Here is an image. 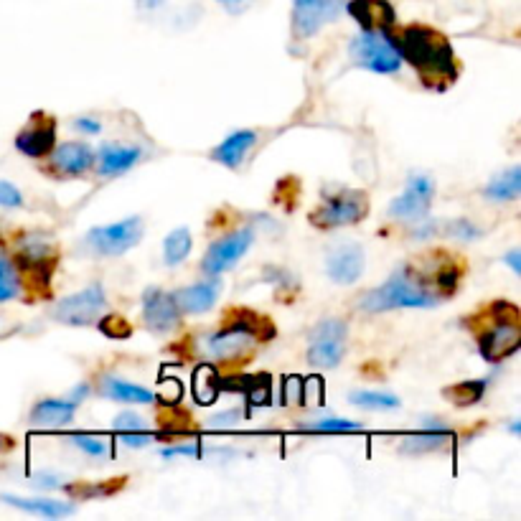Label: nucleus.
I'll return each instance as SVG.
<instances>
[{
  "label": "nucleus",
  "mask_w": 521,
  "mask_h": 521,
  "mask_svg": "<svg viewBox=\"0 0 521 521\" xmlns=\"http://www.w3.org/2000/svg\"><path fill=\"white\" fill-rule=\"evenodd\" d=\"M435 196V181L430 176H422V173H412L410 181H407V189L402 191V196L389 204V219L402 224H417L425 217H430V206H433Z\"/></svg>",
  "instance_id": "9"
},
{
  "label": "nucleus",
  "mask_w": 521,
  "mask_h": 521,
  "mask_svg": "<svg viewBox=\"0 0 521 521\" xmlns=\"http://www.w3.org/2000/svg\"><path fill=\"white\" fill-rule=\"evenodd\" d=\"M100 394L105 400L112 402H125V405H153L156 402V394L150 389L140 387V384L125 382L120 377H105L100 382Z\"/></svg>",
  "instance_id": "22"
},
{
  "label": "nucleus",
  "mask_w": 521,
  "mask_h": 521,
  "mask_svg": "<svg viewBox=\"0 0 521 521\" xmlns=\"http://www.w3.org/2000/svg\"><path fill=\"white\" fill-rule=\"evenodd\" d=\"M346 0H293V31L298 39H311L326 23L336 21Z\"/></svg>",
  "instance_id": "11"
},
{
  "label": "nucleus",
  "mask_w": 521,
  "mask_h": 521,
  "mask_svg": "<svg viewBox=\"0 0 521 521\" xmlns=\"http://www.w3.org/2000/svg\"><path fill=\"white\" fill-rule=\"evenodd\" d=\"M486 379H471V382L453 384V387L445 389V397L453 402L455 407H471L476 402H481L483 392H486Z\"/></svg>",
  "instance_id": "28"
},
{
  "label": "nucleus",
  "mask_w": 521,
  "mask_h": 521,
  "mask_svg": "<svg viewBox=\"0 0 521 521\" xmlns=\"http://www.w3.org/2000/svg\"><path fill=\"white\" fill-rule=\"evenodd\" d=\"M173 455H191V458H201L204 450H201L196 443L194 445H173V448L163 450V458H173Z\"/></svg>",
  "instance_id": "40"
},
{
  "label": "nucleus",
  "mask_w": 521,
  "mask_h": 521,
  "mask_svg": "<svg viewBox=\"0 0 521 521\" xmlns=\"http://www.w3.org/2000/svg\"><path fill=\"white\" fill-rule=\"evenodd\" d=\"M239 420H242V412H239V410L217 412V415H214V417H209V427H217V430H224V427H234Z\"/></svg>",
  "instance_id": "38"
},
{
  "label": "nucleus",
  "mask_w": 521,
  "mask_h": 521,
  "mask_svg": "<svg viewBox=\"0 0 521 521\" xmlns=\"http://www.w3.org/2000/svg\"><path fill=\"white\" fill-rule=\"evenodd\" d=\"M438 295L430 293L425 285L420 283V275L410 270V267H400L389 275V280L379 288L369 290L361 298V311L366 313H384L397 311V308H433L438 303Z\"/></svg>",
  "instance_id": "2"
},
{
  "label": "nucleus",
  "mask_w": 521,
  "mask_h": 521,
  "mask_svg": "<svg viewBox=\"0 0 521 521\" xmlns=\"http://www.w3.org/2000/svg\"><path fill=\"white\" fill-rule=\"evenodd\" d=\"M89 392H92V387H89L87 382H82V384H77V387L72 389V394H69V400L77 402V405H79V402H82Z\"/></svg>",
  "instance_id": "43"
},
{
  "label": "nucleus",
  "mask_w": 521,
  "mask_h": 521,
  "mask_svg": "<svg viewBox=\"0 0 521 521\" xmlns=\"http://www.w3.org/2000/svg\"><path fill=\"white\" fill-rule=\"evenodd\" d=\"M219 293H222V278H219V275H209V278L201 280V283L186 285V288L176 290L173 300H176L181 316H199V313H206L214 308Z\"/></svg>",
  "instance_id": "16"
},
{
  "label": "nucleus",
  "mask_w": 521,
  "mask_h": 521,
  "mask_svg": "<svg viewBox=\"0 0 521 521\" xmlns=\"http://www.w3.org/2000/svg\"><path fill=\"white\" fill-rule=\"evenodd\" d=\"M366 214H369V196L364 191L344 189L339 194L326 196L323 204L311 214V222L321 229H341L364 222Z\"/></svg>",
  "instance_id": "5"
},
{
  "label": "nucleus",
  "mask_w": 521,
  "mask_h": 521,
  "mask_svg": "<svg viewBox=\"0 0 521 521\" xmlns=\"http://www.w3.org/2000/svg\"><path fill=\"white\" fill-rule=\"evenodd\" d=\"M450 440H453V430H450L448 425H443V422H435V420H427L420 433H412L402 440L400 450L407 455L433 453V450L445 448Z\"/></svg>",
  "instance_id": "19"
},
{
  "label": "nucleus",
  "mask_w": 521,
  "mask_h": 521,
  "mask_svg": "<svg viewBox=\"0 0 521 521\" xmlns=\"http://www.w3.org/2000/svg\"><path fill=\"white\" fill-rule=\"evenodd\" d=\"M252 242H255V229H237V232L227 234V237L211 244L209 250H206L201 267H204L206 275H222V272L232 270V267L247 255Z\"/></svg>",
  "instance_id": "10"
},
{
  "label": "nucleus",
  "mask_w": 521,
  "mask_h": 521,
  "mask_svg": "<svg viewBox=\"0 0 521 521\" xmlns=\"http://www.w3.org/2000/svg\"><path fill=\"white\" fill-rule=\"evenodd\" d=\"M349 56L356 67H364L374 74L400 72L402 56L394 44V34H379V31H364L349 44Z\"/></svg>",
  "instance_id": "3"
},
{
  "label": "nucleus",
  "mask_w": 521,
  "mask_h": 521,
  "mask_svg": "<svg viewBox=\"0 0 521 521\" xmlns=\"http://www.w3.org/2000/svg\"><path fill=\"white\" fill-rule=\"evenodd\" d=\"M440 229H443L448 237L461 239V242H476V239L483 237V229H478L476 224H473L471 219H466V217L450 219V222H445Z\"/></svg>",
  "instance_id": "32"
},
{
  "label": "nucleus",
  "mask_w": 521,
  "mask_h": 521,
  "mask_svg": "<svg viewBox=\"0 0 521 521\" xmlns=\"http://www.w3.org/2000/svg\"><path fill=\"white\" fill-rule=\"evenodd\" d=\"M346 11L364 31L389 34L397 23V13H394L389 0H351V3H346Z\"/></svg>",
  "instance_id": "18"
},
{
  "label": "nucleus",
  "mask_w": 521,
  "mask_h": 521,
  "mask_svg": "<svg viewBox=\"0 0 521 521\" xmlns=\"http://www.w3.org/2000/svg\"><path fill=\"white\" fill-rule=\"evenodd\" d=\"M349 328L341 318H323L308 333V364L316 369H336L344 361Z\"/></svg>",
  "instance_id": "4"
},
{
  "label": "nucleus",
  "mask_w": 521,
  "mask_h": 521,
  "mask_svg": "<svg viewBox=\"0 0 521 521\" xmlns=\"http://www.w3.org/2000/svg\"><path fill=\"white\" fill-rule=\"evenodd\" d=\"M18 257H21V265L26 270H31L34 275H44V280L51 272V267L56 265V252L51 250L44 239H28V242H23L21 255Z\"/></svg>",
  "instance_id": "25"
},
{
  "label": "nucleus",
  "mask_w": 521,
  "mask_h": 521,
  "mask_svg": "<svg viewBox=\"0 0 521 521\" xmlns=\"http://www.w3.org/2000/svg\"><path fill=\"white\" fill-rule=\"evenodd\" d=\"M112 427L117 433H138V430H145V420L135 412H120V415L112 420Z\"/></svg>",
  "instance_id": "36"
},
{
  "label": "nucleus",
  "mask_w": 521,
  "mask_h": 521,
  "mask_svg": "<svg viewBox=\"0 0 521 521\" xmlns=\"http://www.w3.org/2000/svg\"><path fill=\"white\" fill-rule=\"evenodd\" d=\"M107 308V293L102 283L87 285L79 293L67 295L54 305V321L67 323V326H92L100 321Z\"/></svg>",
  "instance_id": "7"
},
{
  "label": "nucleus",
  "mask_w": 521,
  "mask_h": 521,
  "mask_svg": "<svg viewBox=\"0 0 521 521\" xmlns=\"http://www.w3.org/2000/svg\"><path fill=\"white\" fill-rule=\"evenodd\" d=\"M140 158H143V150L135 148V145L107 143L100 148L95 163L102 176H120V173H128Z\"/></svg>",
  "instance_id": "20"
},
{
  "label": "nucleus",
  "mask_w": 521,
  "mask_h": 521,
  "mask_svg": "<svg viewBox=\"0 0 521 521\" xmlns=\"http://www.w3.org/2000/svg\"><path fill=\"white\" fill-rule=\"evenodd\" d=\"M255 143H257L255 130H237V133L229 135L222 145H217V148L211 150V158H214L217 163H222V166L237 171V168L242 166L244 156L250 153V148Z\"/></svg>",
  "instance_id": "21"
},
{
  "label": "nucleus",
  "mask_w": 521,
  "mask_h": 521,
  "mask_svg": "<svg viewBox=\"0 0 521 521\" xmlns=\"http://www.w3.org/2000/svg\"><path fill=\"white\" fill-rule=\"evenodd\" d=\"M0 501H6L8 506H16L21 511H28V514L44 516V519H64V516H72L77 511V506L59 499H23V496L3 494Z\"/></svg>",
  "instance_id": "23"
},
{
  "label": "nucleus",
  "mask_w": 521,
  "mask_h": 521,
  "mask_svg": "<svg viewBox=\"0 0 521 521\" xmlns=\"http://www.w3.org/2000/svg\"><path fill=\"white\" fill-rule=\"evenodd\" d=\"M143 239V219L128 217L122 222L107 224V227H97L84 237V244L92 255L100 257H120L130 252L135 244Z\"/></svg>",
  "instance_id": "6"
},
{
  "label": "nucleus",
  "mask_w": 521,
  "mask_h": 521,
  "mask_svg": "<svg viewBox=\"0 0 521 521\" xmlns=\"http://www.w3.org/2000/svg\"><path fill=\"white\" fill-rule=\"evenodd\" d=\"M51 171L61 173V176H82V173L92 171L97 161V153L89 148L87 143H61L51 148Z\"/></svg>",
  "instance_id": "17"
},
{
  "label": "nucleus",
  "mask_w": 521,
  "mask_h": 521,
  "mask_svg": "<svg viewBox=\"0 0 521 521\" xmlns=\"http://www.w3.org/2000/svg\"><path fill=\"white\" fill-rule=\"evenodd\" d=\"M351 405L361 407V410H397L402 405L400 397L387 392H369V389H361V392L349 394Z\"/></svg>",
  "instance_id": "29"
},
{
  "label": "nucleus",
  "mask_w": 521,
  "mask_h": 521,
  "mask_svg": "<svg viewBox=\"0 0 521 521\" xmlns=\"http://www.w3.org/2000/svg\"><path fill=\"white\" fill-rule=\"evenodd\" d=\"M366 257L356 242H344L339 247H333L326 257V272L328 278L336 285H354L356 280L364 275Z\"/></svg>",
  "instance_id": "15"
},
{
  "label": "nucleus",
  "mask_w": 521,
  "mask_h": 521,
  "mask_svg": "<svg viewBox=\"0 0 521 521\" xmlns=\"http://www.w3.org/2000/svg\"><path fill=\"white\" fill-rule=\"evenodd\" d=\"M74 128L82 130V133H87V135H95V133H100L102 125L97 120H92V117H77V120H74Z\"/></svg>",
  "instance_id": "42"
},
{
  "label": "nucleus",
  "mask_w": 521,
  "mask_h": 521,
  "mask_svg": "<svg viewBox=\"0 0 521 521\" xmlns=\"http://www.w3.org/2000/svg\"><path fill=\"white\" fill-rule=\"evenodd\" d=\"M143 321L150 333H171L181 323V311H178L173 293H166L163 288H148L143 293Z\"/></svg>",
  "instance_id": "13"
},
{
  "label": "nucleus",
  "mask_w": 521,
  "mask_h": 521,
  "mask_svg": "<svg viewBox=\"0 0 521 521\" xmlns=\"http://www.w3.org/2000/svg\"><path fill=\"white\" fill-rule=\"evenodd\" d=\"M300 430L305 433H356V430H364V425L356 420H346V417H318V420L303 422Z\"/></svg>",
  "instance_id": "30"
},
{
  "label": "nucleus",
  "mask_w": 521,
  "mask_h": 521,
  "mask_svg": "<svg viewBox=\"0 0 521 521\" xmlns=\"http://www.w3.org/2000/svg\"><path fill=\"white\" fill-rule=\"evenodd\" d=\"M100 331L110 339H130V333H133V326L122 316H107L100 318Z\"/></svg>",
  "instance_id": "35"
},
{
  "label": "nucleus",
  "mask_w": 521,
  "mask_h": 521,
  "mask_svg": "<svg viewBox=\"0 0 521 521\" xmlns=\"http://www.w3.org/2000/svg\"><path fill=\"white\" fill-rule=\"evenodd\" d=\"M394 44H397L402 59H407L415 67L425 87L443 92L448 84L458 79L453 46L435 28L407 26L400 36H394Z\"/></svg>",
  "instance_id": "1"
},
{
  "label": "nucleus",
  "mask_w": 521,
  "mask_h": 521,
  "mask_svg": "<svg viewBox=\"0 0 521 521\" xmlns=\"http://www.w3.org/2000/svg\"><path fill=\"white\" fill-rule=\"evenodd\" d=\"M8 448H11V438H8V435H0V453Z\"/></svg>",
  "instance_id": "46"
},
{
  "label": "nucleus",
  "mask_w": 521,
  "mask_h": 521,
  "mask_svg": "<svg viewBox=\"0 0 521 521\" xmlns=\"http://www.w3.org/2000/svg\"><path fill=\"white\" fill-rule=\"evenodd\" d=\"M34 486H41V488H54V486H59V481H56L54 476H36V478H34Z\"/></svg>",
  "instance_id": "45"
},
{
  "label": "nucleus",
  "mask_w": 521,
  "mask_h": 521,
  "mask_svg": "<svg viewBox=\"0 0 521 521\" xmlns=\"http://www.w3.org/2000/svg\"><path fill=\"white\" fill-rule=\"evenodd\" d=\"M217 3L232 16H239V13H244L252 6V0H217Z\"/></svg>",
  "instance_id": "41"
},
{
  "label": "nucleus",
  "mask_w": 521,
  "mask_h": 521,
  "mask_svg": "<svg viewBox=\"0 0 521 521\" xmlns=\"http://www.w3.org/2000/svg\"><path fill=\"white\" fill-rule=\"evenodd\" d=\"M521 328L519 321H496L494 328H488L478 336V351L488 364H499L519 351Z\"/></svg>",
  "instance_id": "12"
},
{
  "label": "nucleus",
  "mask_w": 521,
  "mask_h": 521,
  "mask_svg": "<svg viewBox=\"0 0 521 521\" xmlns=\"http://www.w3.org/2000/svg\"><path fill=\"white\" fill-rule=\"evenodd\" d=\"M18 295H21V278H18L16 265L11 257L0 252V303H8Z\"/></svg>",
  "instance_id": "31"
},
{
  "label": "nucleus",
  "mask_w": 521,
  "mask_h": 521,
  "mask_svg": "<svg viewBox=\"0 0 521 521\" xmlns=\"http://www.w3.org/2000/svg\"><path fill=\"white\" fill-rule=\"evenodd\" d=\"M120 440L128 448H145V445L153 440V433H148V430H138V433H120Z\"/></svg>",
  "instance_id": "39"
},
{
  "label": "nucleus",
  "mask_w": 521,
  "mask_h": 521,
  "mask_svg": "<svg viewBox=\"0 0 521 521\" xmlns=\"http://www.w3.org/2000/svg\"><path fill=\"white\" fill-rule=\"evenodd\" d=\"M0 206L3 209H18V206H23L21 191L11 181H0Z\"/></svg>",
  "instance_id": "37"
},
{
  "label": "nucleus",
  "mask_w": 521,
  "mask_h": 521,
  "mask_svg": "<svg viewBox=\"0 0 521 521\" xmlns=\"http://www.w3.org/2000/svg\"><path fill=\"white\" fill-rule=\"evenodd\" d=\"M69 440H72L82 453H87L89 458H105V455H110V445H107L102 438H95V435L79 433V435H72Z\"/></svg>",
  "instance_id": "34"
},
{
  "label": "nucleus",
  "mask_w": 521,
  "mask_h": 521,
  "mask_svg": "<svg viewBox=\"0 0 521 521\" xmlns=\"http://www.w3.org/2000/svg\"><path fill=\"white\" fill-rule=\"evenodd\" d=\"M257 323L239 321L222 328V331L211 333V336L204 339V354L217 361L242 359V356L250 354L257 341H260V328H257Z\"/></svg>",
  "instance_id": "8"
},
{
  "label": "nucleus",
  "mask_w": 521,
  "mask_h": 521,
  "mask_svg": "<svg viewBox=\"0 0 521 521\" xmlns=\"http://www.w3.org/2000/svg\"><path fill=\"white\" fill-rule=\"evenodd\" d=\"M214 372H211V366H201L199 372H196L194 379V392H196V400L201 405H209V402L217 400V382H214Z\"/></svg>",
  "instance_id": "33"
},
{
  "label": "nucleus",
  "mask_w": 521,
  "mask_h": 521,
  "mask_svg": "<svg viewBox=\"0 0 521 521\" xmlns=\"http://www.w3.org/2000/svg\"><path fill=\"white\" fill-rule=\"evenodd\" d=\"M504 262L511 267V270H514V275H521V252L519 250H511L509 255L504 257Z\"/></svg>",
  "instance_id": "44"
},
{
  "label": "nucleus",
  "mask_w": 521,
  "mask_h": 521,
  "mask_svg": "<svg viewBox=\"0 0 521 521\" xmlns=\"http://www.w3.org/2000/svg\"><path fill=\"white\" fill-rule=\"evenodd\" d=\"M191 247H194V237H191V229L178 227L163 242V257H166L168 267H176L181 262H186V257L191 255Z\"/></svg>",
  "instance_id": "27"
},
{
  "label": "nucleus",
  "mask_w": 521,
  "mask_h": 521,
  "mask_svg": "<svg viewBox=\"0 0 521 521\" xmlns=\"http://www.w3.org/2000/svg\"><path fill=\"white\" fill-rule=\"evenodd\" d=\"M77 415V402L72 400H41L31 410V425L64 427Z\"/></svg>",
  "instance_id": "24"
},
{
  "label": "nucleus",
  "mask_w": 521,
  "mask_h": 521,
  "mask_svg": "<svg viewBox=\"0 0 521 521\" xmlns=\"http://www.w3.org/2000/svg\"><path fill=\"white\" fill-rule=\"evenodd\" d=\"M483 196L488 201H516L521 196V166L509 168L486 183Z\"/></svg>",
  "instance_id": "26"
},
{
  "label": "nucleus",
  "mask_w": 521,
  "mask_h": 521,
  "mask_svg": "<svg viewBox=\"0 0 521 521\" xmlns=\"http://www.w3.org/2000/svg\"><path fill=\"white\" fill-rule=\"evenodd\" d=\"M56 143V120L54 117L36 112L28 122V128H23L16 135V148L21 150L26 158H44L49 156L51 148Z\"/></svg>",
  "instance_id": "14"
}]
</instances>
